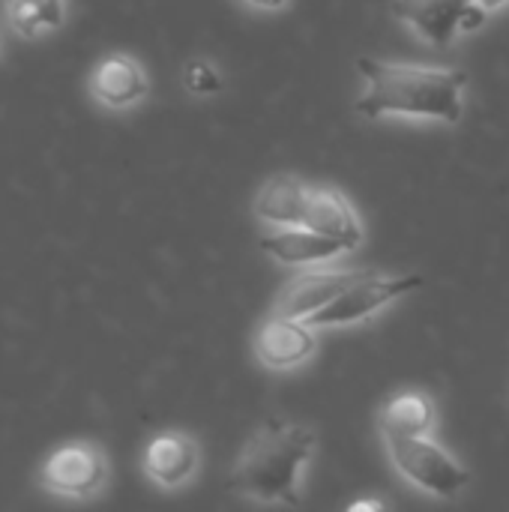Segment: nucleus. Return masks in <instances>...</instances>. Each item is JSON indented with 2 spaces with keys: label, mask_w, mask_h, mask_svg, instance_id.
Returning <instances> with one entry per match:
<instances>
[{
  "label": "nucleus",
  "mask_w": 509,
  "mask_h": 512,
  "mask_svg": "<svg viewBox=\"0 0 509 512\" xmlns=\"http://www.w3.org/2000/svg\"><path fill=\"white\" fill-rule=\"evenodd\" d=\"M357 72L366 87L354 105L366 120L405 117L456 126L465 114V69L360 57Z\"/></svg>",
  "instance_id": "obj_1"
},
{
  "label": "nucleus",
  "mask_w": 509,
  "mask_h": 512,
  "mask_svg": "<svg viewBox=\"0 0 509 512\" xmlns=\"http://www.w3.org/2000/svg\"><path fill=\"white\" fill-rule=\"evenodd\" d=\"M318 453V435L309 426L267 420L240 450L228 486L255 504L300 507L303 477Z\"/></svg>",
  "instance_id": "obj_2"
},
{
  "label": "nucleus",
  "mask_w": 509,
  "mask_h": 512,
  "mask_svg": "<svg viewBox=\"0 0 509 512\" xmlns=\"http://www.w3.org/2000/svg\"><path fill=\"white\" fill-rule=\"evenodd\" d=\"M33 483L54 501L93 504L111 486V456L93 438H69L42 456Z\"/></svg>",
  "instance_id": "obj_3"
},
{
  "label": "nucleus",
  "mask_w": 509,
  "mask_h": 512,
  "mask_svg": "<svg viewBox=\"0 0 509 512\" xmlns=\"http://www.w3.org/2000/svg\"><path fill=\"white\" fill-rule=\"evenodd\" d=\"M384 450H387L390 465L396 468V474L408 486L420 489L429 498L453 501L471 483L468 465H462L450 450H444L432 435L387 438Z\"/></svg>",
  "instance_id": "obj_4"
},
{
  "label": "nucleus",
  "mask_w": 509,
  "mask_h": 512,
  "mask_svg": "<svg viewBox=\"0 0 509 512\" xmlns=\"http://www.w3.org/2000/svg\"><path fill=\"white\" fill-rule=\"evenodd\" d=\"M423 285V276L417 273H366L354 285H348L339 297H333L324 309H318L306 324L315 330H330V327H351L363 324L375 315H381L387 306H393L399 297H408Z\"/></svg>",
  "instance_id": "obj_5"
},
{
  "label": "nucleus",
  "mask_w": 509,
  "mask_h": 512,
  "mask_svg": "<svg viewBox=\"0 0 509 512\" xmlns=\"http://www.w3.org/2000/svg\"><path fill=\"white\" fill-rule=\"evenodd\" d=\"M393 15L432 48H447L489 21L477 0H393Z\"/></svg>",
  "instance_id": "obj_6"
},
{
  "label": "nucleus",
  "mask_w": 509,
  "mask_h": 512,
  "mask_svg": "<svg viewBox=\"0 0 509 512\" xmlns=\"http://www.w3.org/2000/svg\"><path fill=\"white\" fill-rule=\"evenodd\" d=\"M87 96L99 111L129 114L141 108L150 96V75L144 63L129 51L102 54L87 72Z\"/></svg>",
  "instance_id": "obj_7"
},
{
  "label": "nucleus",
  "mask_w": 509,
  "mask_h": 512,
  "mask_svg": "<svg viewBox=\"0 0 509 512\" xmlns=\"http://www.w3.org/2000/svg\"><path fill=\"white\" fill-rule=\"evenodd\" d=\"M201 471V444L180 429H165L141 450V474L159 492L186 489Z\"/></svg>",
  "instance_id": "obj_8"
},
{
  "label": "nucleus",
  "mask_w": 509,
  "mask_h": 512,
  "mask_svg": "<svg viewBox=\"0 0 509 512\" xmlns=\"http://www.w3.org/2000/svg\"><path fill=\"white\" fill-rule=\"evenodd\" d=\"M315 327L303 318H291L282 312H270L255 330L252 351L255 360L270 372H291L312 360L315 354Z\"/></svg>",
  "instance_id": "obj_9"
},
{
  "label": "nucleus",
  "mask_w": 509,
  "mask_h": 512,
  "mask_svg": "<svg viewBox=\"0 0 509 512\" xmlns=\"http://www.w3.org/2000/svg\"><path fill=\"white\" fill-rule=\"evenodd\" d=\"M363 276H366L363 270H351V267H324V264L300 267V273L282 285V291L273 303V312L306 321Z\"/></svg>",
  "instance_id": "obj_10"
},
{
  "label": "nucleus",
  "mask_w": 509,
  "mask_h": 512,
  "mask_svg": "<svg viewBox=\"0 0 509 512\" xmlns=\"http://www.w3.org/2000/svg\"><path fill=\"white\" fill-rule=\"evenodd\" d=\"M261 249L285 267H315V264H327L345 252H351L345 243H339L327 234H318L309 225L267 228V234L261 237Z\"/></svg>",
  "instance_id": "obj_11"
},
{
  "label": "nucleus",
  "mask_w": 509,
  "mask_h": 512,
  "mask_svg": "<svg viewBox=\"0 0 509 512\" xmlns=\"http://www.w3.org/2000/svg\"><path fill=\"white\" fill-rule=\"evenodd\" d=\"M303 225L345 243L348 249H357L363 243V222H360L354 204L348 201L345 192H339L333 186H309Z\"/></svg>",
  "instance_id": "obj_12"
},
{
  "label": "nucleus",
  "mask_w": 509,
  "mask_h": 512,
  "mask_svg": "<svg viewBox=\"0 0 509 512\" xmlns=\"http://www.w3.org/2000/svg\"><path fill=\"white\" fill-rule=\"evenodd\" d=\"M6 30L21 42H45L69 21V0H0Z\"/></svg>",
  "instance_id": "obj_13"
},
{
  "label": "nucleus",
  "mask_w": 509,
  "mask_h": 512,
  "mask_svg": "<svg viewBox=\"0 0 509 512\" xmlns=\"http://www.w3.org/2000/svg\"><path fill=\"white\" fill-rule=\"evenodd\" d=\"M306 192H309V183H303L300 177H291V174L270 177L258 189V195L252 201V213L267 228L303 225V219H306Z\"/></svg>",
  "instance_id": "obj_14"
},
{
  "label": "nucleus",
  "mask_w": 509,
  "mask_h": 512,
  "mask_svg": "<svg viewBox=\"0 0 509 512\" xmlns=\"http://www.w3.org/2000/svg\"><path fill=\"white\" fill-rule=\"evenodd\" d=\"M435 429V402L423 390H402L378 411L381 441L387 438H411L432 435Z\"/></svg>",
  "instance_id": "obj_15"
},
{
  "label": "nucleus",
  "mask_w": 509,
  "mask_h": 512,
  "mask_svg": "<svg viewBox=\"0 0 509 512\" xmlns=\"http://www.w3.org/2000/svg\"><path fill=\"white\" fill-rule=\"evenodd\" d=\"M183 87L192 93V96H216L225 81H222V69H216V63L204 60V57H195L186 63L183 69Z\"/></svg>",
  "instance_id": "obj_16"
},
{
  "label": "nucleus",
  "mask_w": 509,
  "mask_h": 512,
  "mask_svg": "<svg viewBox=\"0 0 509 512\" xmlns=\"http://www.w3.org/2000/svg\"><path fill=\"white\" fill-rule=\"evenodd\" d=\"M240 3H246L258 12H282L291 0H240Z\"/></svg>",
  "instance_id": "obj_17"
},
{
  "label": "nucleus",
  "mask_w": 509,
  "mask_h": 512,
  "mask_svg": "<svg viewBox=\"0 0 509 512\" xmlns=\"http://www.w3.org/2000/svg\"><path fill=\"white\" fill-rule=\"evenodd\" d=\"M489 15H495V12H501V9H507L509 6V0H477Z\"/></svg>",
  "instance_id": "obj_18"
},
{
  "label": "nucleus",
  "mask_w": 509,
  "mask_h": 512,
  "mask_svg": "<svg viewBox=\"0 0 509 512\" xmlns=\"http://www.w3.org/2000/svg\"><path fill=\"white\" fill-rule=\"evenodd\" d=\"M387 504L384 501H357V504H351L348 510L351 512H357V510H384Z\"/></svg>",
  "instance_id": "obj_19"
},
{
  "label": "nucleus",
  "mask_w": 509,
  "mask_h": 512,
  "mask_svg": "<svg viewBox=\"0 0 509 512\" xmlns=\"http://www.w3.org/2000/svg\"><path fill=\"white\" fill-rule=\"evenodd\" d=\"M3 51H6V39H3V30H0V60H3Z\"/></svg>",
  "instance_id": "obj_20"
}]
</instances>
